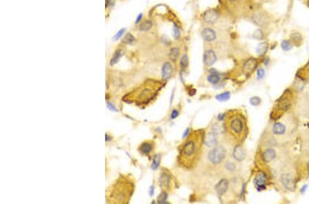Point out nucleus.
Instances as JSON below:
<instances>
[{"label":"nucleus","mask_w":309,"mask_h":204,"mask_svg":"<svg viewBox=\"0 0 309 204\" xmlns=\"http://www.w3.org/2000/svg\"><path fill=\"white\" fill-rule=\"evenodd\" d=\"M133 186L126 178L120 179L111 186L107 192L108 202L127 203L133 193Z\"/></svg>","instance_id":"nucleus-1"},{"label":"nucleus","mask_w":309,"mask_h":204,"mask_svg":"<svg viewBox=\"0 0 309 204\" xmlns=\"http://www.w3.org/2000/svg\"><path fill=\"white\" fill-rule=\"evenodd\" d=\"M199 143H196V141L190 140L186 142L183 146L182 155L184 160H194V155L198 150Z\"/></svg>","instance_id":"nucleus-2"},{"label":"nucleus","mask_w":309,"mask_h":204,"mask_svg":"<svg viewBox=\"0 0 309 204\" xmlns=\"http://www.w3.org/2000/svg\"><path fill=\"white\" fill-rule=\"evenodd\" d=\"M228 129L229 132L233 134V136H239L243 132V120L238 116L231 117L228 123Z\"/></svg>","instance_id":"nucleus-3"},{"label":"nucleus","mask_w":309,"mask_h":204,"mask_svg":"<svg viewBox=\"0 0 309 204\" xmlns=\"http://www.w3.org/2000/svg\"><path fill=\"white\" fill-rule=\"evenodd\" d=\"M226 155L225 148L223 147H215L212 148L208 155L209 160L214 164L221 163Z\"/></svg>","instance_id":"nucleus-4"},{"label":"nucleus","mask_w":309,"mask_h":204,"mask_svg":"<svg viewBox=\"0 0 309 204\" xmlns=\"http://www.w3.org/2000/svg\"><path fill=\"white\" fill-rule=\"evenodd\" d=\"M252 21L255 24L260 27H265L269 23L268 17L262 12H256L253 14L252 16Z\"/></svg>","instance_id":"nucleus-5"},{"label":"nucleus","mask_w":309,"mask_h":204,"mask_svg":"<svg viewBox=\"0 0 309 204\" xmlns=\"http://www.w3.org/2000/svg\"><path fill=\"white\" fill-rule=\"evenodd\" d=\"M155 90L153 89H148V88H142L139 90V94L138 96V99L136 101H138L139 103H145V101H148L151 100L153 96H154Z\"/></svg>","instance_id":"nucleus-6"},{"label":"nucleus","mask_w":309,"mask_h":204,"mask_svg":"<svg viewBox=\"0 0 309 204\" xmlns=\"http://www.w3.org/2000/svg\"><path fill=\"white\" fill-rule=\"evenodd\" d=\"M257 65H258V62H257L256 59L250 58V59L247 60L243 65V72L247 75L251 74L255 70V69L256 68Z\"/></svg>","instance_id":"nucleus-7"},{"label":"nucleus","mask_w":309,"mask_h":204,"mask_svg":"<svg viewBox=\"0 0 309 204\" xmlns=\"http://www.w3.org/2000/svg\"><path fill=\"white\" fill-rule=\"evenodd\" d=\"M289 40L291 41L293 45L296 46H300L303 44L304 37L302 34L297 30H293L290 33Z\"/></svg>","instance_id":"nucleus-8"},{"label":"nucleus","mask_w":309,"mask_h":204,"mask_svg":"<svg viewBox=\"0 0 309 204\" xmlns=\"http://www.w3.org/2000/svg\"><path fill=\"white\" fill-rule=\"evenodd\" d=\"M219 18V15L217 13L213 10H207L203 15V20L207 23L213 24L217 21Z\"/></svg>","instance_id":"nucleus-9"},{"label":"nucleus","mask_w":309,"mask_h":204,"mask_svg":"<svg viewBox=\"0 0 309 204\" xmlns=\"http://www.w3.org/2000/svg\"><path fill=\"white\" fill-rule=\"evenodd\" d=\"M203 60L207 66H211L215 63L217 60V56L216 54L212 50H208L205 51L203 56Z\"/></svg>","instance_id":"nucleus-10"},{"label":"nucleus","mask_w":309,"mask_h":204,"mask_svg":"<svg viewBox=\"0 0 309 204\" xmlns=\"http://www.w3.org/2000/svg\"><path fill=\"white\" fill-rule=\"evenodd\" d=\"M266 182H267V179H266L265 174L263 173H259L258 174H257L254 179L255 188H258L260 191L265 188Z\"/></svg>","instance_id":"nucleus-11"},{"label":"nucleus","mask_w":309,"mask_h":204,"mask_svg":"<svg viewBox=\"0 0 309 204\" xmlns=\"http://www.w3.org/2000/svg\"><path fill=\"white\" fill-rule=\"evenodd\" d=\"M202 37L205 41L210 42V41L215 40L217 34L212 29L210 28H206L203 29V32H202Z\"/></svg>","instance_id":"nucleus-12"},{"label":"nucleus","mask_w":309,"mask_h":204,"mask_svg":"<svg viewBox=\"0 0 309 204\" xmlns=\"http://www.w3.org/2000/svg\"><path fill=\"white\" fill-rule=\"evenodd\" d=\"M172 73V67L171 64L169 62H166L164 64L162 67V79L166 80L171 76Z\"/></svg>","instance_id":"nucleus-13"},{"label":"nucleus","mask_w":309,"mask_h":204,"mask_svg":"<svg viewBox=\"0 0 309 204\" xmlns=\"http://www.w3.org/2000/svg\"><path fill=\"white\" fill-rule=\"evenodd\" d=\"M228 181L225 179H223L216 186V191L219 195H223L227 191L228 188Z\"/></svg>","instance_id":"nucleus-14"},{"label":"nucleus","mask_w":309,"mask_h":204,"mask_svg":"<svg viewBox=\"0 0 309 204\" xmlns=\"http://www.w3.org/2000/svg\"><path fill=\"white\" fill-rule=\"evenodd\" d=\"M216 136H217V135L212 132L207 134L204 138L205 144L208 146H209V147H212V146H215L217 143V138Z\"/></svg>","instance_id":"nucleus-15"},{"label":"nucleus","mask_w":309,"mask_h":204,"mask_svg":"<svg viewBox=\"0 0 309 204\" xmlns=\"http://www.w3.org/2000/svg\"><path fill=\"white\" fill-rule=\"evenodd\" d=\"M233 155H234V157L236 160L242 161L245 157V151L243 147L238 146L234 148V152H233Z\"/></svg>","instance_id":"nucleus-16"},{"label":"nucleus","mask_w":309,"mask_h":204,"mask_svg":"<svg viewBox=\"0 0 309 204\" xmlns=\"http://www.w3.org/2000/svg\"><path fill=\"white\" fill-rule=\"evenodd\" d=\"M276 156L275 151L272 148H268L262 154V157L265 162H269L275 159Z\"/></svg>","instance_id":"nucleus-17"},{"label":"nucleus","mask_w":309,"mask_h":204,"mask_svg":"<svg viewBox=\"0 0 309 204\" xmlns=\"http://www.w3.org/2000/svg\"><path fill=\"white\" fill-rule=\"evenodd\" d=\"M282 182L286 188H289V189H293L295 186L294 181H293L292 178L291 177V176L289 175V174H284L282 176Z\"/></svg>","instance_id":"nucleus-18"},{"label":"nucleus","mask_w":309,"mask_h":204,"mask_svg":"<svg viewBox=\"0 0 309 204\" xmlns=\"http://www.w3.org/2000/svg\"><path fill=\"white\" fill-rule=\"evenodd\" d=\"M286 131V127L284 124L282 123H280V122H277L273 125V131L274 134L277 135H282L284 134Z\"/></svg>","instance_id":"nucleus-19"},{"label":"nucleus","mask_w":309,"mask_h":204,"mask_svg":"<svg viewBox=\"0 0 309 204\" xmlns=\"http://www.w3.org/2000/svg\"><path fill=\"white\" fill-rule=\"evenodd\" d=\"M299 74L303 79L309 81V62L300 71Z\"/></svg>","instance_id":"nucleus-20"},{"label":"nucleus","mask_w":309,"mask_h":204,"mask_svg":"<svg viewBox=\"0 0 309 204\" xmlns=\"http://www.w3.org/2000/svg\"><path fill=\"white\" fill-rule=\"evenodd\" d=\"M122 54H123V52H122V50H118L115 52L111 59V61H110V65H111V66L114 65L118 61L119 59L121 58Z\"/></svg>","instance_id":"nucleus-21"},{"label":"nucleus","mask_w":309,"mask_h":204,"mask_svg":"<svg viewBox=\"0 0 309 204\" xmlns=\"http://www.w3.org/2000/svg\"><path fill=\"white\" fill-rule=\"evenodd\" d=\"M140 150L143 153L146 154V155H147V154H149L150 153H151V151L152 150L151 144L148 142L143 143L140 146Z\"/></svg>","instance_id":"nucleus-22"},{"label":"nucleus","mask_w":309,"mask_h":204,"mask_svg":"<svg viewBox=\"0 0 309 204\" xmlns=\"http://www.w3.org/2000/svg\"><path fill=\"white\" fill-rule=\"evenodd\" d=\"M160 161H161V155L160 154H158L155 156L153 163L151 164V168L153 170H156V169L158 168L160 164Z\"/></svg>","instance_id":"nucleus-23"},{"label":"nucleus","mask_w":309,"mask_h":204,"mask_svg":"<svg viewBox=\"0 0 309 204\" xmlns=\"http://www.w3.org/2000/svg\"><path fill=\"white\" fill-rule=\"evenodd\" d=\"M152 22L150 20H146L145 21L142 22L139 25V30L141 31H147L151 28Z\"/></svg>","instance_id":"nucleus-24"},{"label":"nucleus","mask_w":309,"mask_h":204,"mask_svg":"<svg viewBox=\"0 0 309 204\" xmlns=\"http://www.w3.org/2000/svg\"><path fill=\"white\" fill-rule=\"evenodd\" d=\"M135 37H133V36L130 33H128L127 34V35L124 37L122 42L125 44L132 45L135 43Z\"/></svg>","instance_id":"nucleus-25"},{"label":"nucleus","mask_w":309,"mask_h":204,"mask_svg":"<svg viewBox=\"0 0 309 204\" xmlns=\"http://www.w3.org/2000/svg\"><path fill=\"white\" fill-rule=\"evenodd\" d=\"M179 54H180V51H179V50L178 49V48H173L170 50V56L172 60H177V58H179Z\"/></svg>","instance_id":"nucleus-26"},{"label":"nucleus","mask_w":309,"mask_h":204,"mask_svg":"<svg viewBox=\"0 0 309 204\" xmlns=\"http://www.w3.org/2000/svg\"><path fill=\"white\" fill-rule=\"evenodd\" d=\"M293 44L291 43V41L289 40H284L282 41V44H281V47L284 50H291L293 47Z\"/></svg>","instance_id":"nucleus-27"},{"label":"nucleus","mask_w":309,"mask_h":204,"mask_svg":"<svg viewBox=\"0 0 309 204\" xmlns=\"http://www.w3.org/2000/svg\"><path fill=\"white\" fill-rule=\"evenodd\" d=\"M229 98H230V93L229 92L223 93V94L217 95V96H216V98H217L218 101L221 102L227 101V100H229Z\"/></svg>","instance_id":"nucleus-28"},{"label":"nucleus","mask_w":309,"mask_h":204,"mask_svg":"<svg viewBox=\"0 0 309 204\" xmlns=\"http://www.w3.org/2000/svg\"><path fill=\"white\" fill-rule=\"evenodd\" d=\"M267 48H268V45H267V44H265V43H262V44H260L258 46V48H257V49H256V51L259 54H265L266 52Z\"/></svg>","instance_id":"nucleus-29"},{"label":"nucleus","mask_w":309,"mask_h":204,"mask_svg":"<svg viewBox=\"0 0 309 204\" xmlns=\"http://www.w3.org/2000/svg\"><path fill=\"white\" fill-rule=\"evenodd\" d=\"M208 81L212 84H217L218 83L219 81H220V78H219L217 74H212L211 75H210L208 77Z\"/></svg>","instance_id":"nucleus-30"},{"label":"nucleus","mask_w":309,"mask_h":204,"mask_svg":"<svg viewBox=\"0 0 309 204\" xmlns=\"http://www.w3.org/2000/svg\"><path fill=\"white\" fill-rule=\"evenodd\" d=\"M253 37H254L255 39H258V40H262V39H263L264 38H265V34H264V32H262V30L258 29V30H256L254 32V33L253 34Z\"/></svg>","instance_id":"nucleus-31"},{"label":"nucleus","mask_w":309,"mask_h":204,"mask_svg":"<svg viewBox=\"0 0 309 204\" xmlns=\"http://www.w3.org/2000/svg\"><path fill=\"white\" fill-rule=\"evenodd\" d=\"M188 63H189V61H188V56L186 54L183 55L180 60L181 67H182L183 69H185L188 66Z\"/></svg>","instance_id":"nucleus-32"},{"label":"nucleus","mask_w":309,"mask_h":204,"mask_svg":"<svg viewBox=\"0 0 309 204\" xmlns=\"http://www.w3.org/2000/svg\"><path fill=\"white\" fill-rule=\"evenodd\" d=\"M160 182H161V185L163 186V188L168 187L169 184V178L167 177L166 174H164V175L162 176L161 179H160Z\"/></svg>","instance_id":"nucleus-33"},{"label":"nucleus","mask_w":309,"mask_h":204,"mask_svg":"<svg viewBox=\"0 0 309 204\" xmlns=\"http://www.w3.org/2000/svg\"><path fill=\"white\" fill-rule=\"evenodd\" d=\"M167 199V194L165 192H163L161 194L159 195L158 197V203H164Z\"/></svg>","instance_id":"nucleus-34"},{"label":"nucleus","mask_w":309,"mask_h":204,"mask_svg":"<svg viewBox=\"0 0 309 204\" xmlns=\"http://www.w3.org/2000/svg\"><path fill=\"white\" fill-rule=\"evenodd\" d=\"M223 131V128L221 127V125H219L218 124H216L214 125V127H212V133L217 135L219 134H221Z\"/></svg>","instance_id":"nucleus-35"},{"label":"nucleus","mask_w":309,"mask_h":204,"mask_svg":"<svg viewBox=\"0 0 309 204\" xmlns=\"http://www.w3.org/2000/svg\"><path fill=\"white\" fill-rule=\"evenodd\" d=\"M125 31H126L125 28H122V29H121V30H119L118 32L115 34L114 37H113V40H114V41L118 40V39H120V38L121 37L122 35H123V34L124 33V32H125Z\"/></svg>","instance_id":"nucleus-36"},{"label":"nucleus","mask_w":309,"mask_h":204,"mask_svg":"<svg viewBox=\"0 0 309 204\" xmlns=\"http://www.w3.org/2000/svg\"><path fill=\"white\" fill-rule=\"evenodd\" d=\"M260 102H261V101H260V98L258 97H256V96H255V97L251 98V99H250V103H251L252 105H254V106L260 105Z\"/></svg>","instance_id":"nucleus-37"},{"label":"nucleus","mask_w":309,"mask_h":204,"mask_svg":"<svg viewBox=\"0 0 309 204\" xmlns=\"http://www.w3.org/2000/svg\"><path fill=\"white\" fill-rule=\"evenodd\" d=\"M172 32H173V37H175V39H178V38L180 37V31H179V28L176 26V25H174Z\"/></svg>","instance_id":"nucleus-38"},{"label":"nucleus","mask_w":309,"mask_h":204,"mask_svg":"<svg viewBox=\"0 0 309 204\" xmlns=\"http://www.w3.org/2000/svg\"><path fill=\"white\" fill-rule=\"evenodd\" d=\"M265 70H264L263 68H260L258 71V73H257V75H258V79H262V78L264 77V76H265Z\"/></svg>","instance_id":"nucleus-39"},{"label":"nucleus","mask_w":309,"mask_h":204,"mask_svg":"<svg viewBox=\"0 0 309 204\" xmlns=\"http://www.w3.org/2000/svg\"><path fill=\"white\" fill-rule=\"evenodd\" d=\"M178 115H179L178 111H177L176 109H174L173 111H172V112L171 113V118L172 119L175 118V117H177V116H178Z\"/></svg>","instance_id":"nucleus-40"},{"label":"nucleus","mask_w":309,"mask_h":204,"mask_svg":"<svg viewBox=\"0 0 309 204\" xmlns=\"http://www.w3.org/2000/svg\"><path fill=\"white\" fill-rule=\"evenodd\" d=\"M227 168L230 171L234 170V169H235V166H234V164H227Z\"/></svg>","instance_id":"nucleus-41"},{"label":"nucleus","mask_w":309,"mask_h":204,"mask_svg":"<svg viewBox=\"0 0 309 204\" xmlns=\"http://www.w3.org/2000/svg\"><path fill=\"white\" fill-rule=\"evenodd\" d=\"M107 107L109 109H111L112 111H116V109H115V107L113 106V105H111V104L110 103H107Z\"/></svg>","instance_id":"nucleus-42"},{"label":"nucleus","mask_w":309,"mask_h":204,"mask_svg":"<svg viewBox=\"0 0 309 204\" xmlns=\"http://www.w3.org/2000/svg\"><path fill=\"white\" fill-rule=\"evenodd\" d=\"M141 18H142V14H141V13H140V14H139V15L137 16V19H136V22H135V23H139V22L141 21Z\"/></svg>","instance_id":"nucleus-43"},{"label":"nucleus","mask_w":309,"mask_h":204,"mask_svg":"<svg viewBox=\"0 0 309 204\" xmlns=\"http://www.w3.org/2000/svg\"><path fill=\"white\" fill-rule=\"evenodd\" d=\"M188 134H189V129H188L187 130H186V131H185V132H184V135H183V137H184V138L186 137V136H187L188 135Z\"/></svg>","instance_id":"nucleus-44"},{"label":"nucleus","mask_w":309,"mask_h":204,"mask_svg":"<svg viewBox=\"0 0 309 204\" xmlns=\"http://www.w3.org/2000/svg\"><path fill=\"white\" fill-rule=\"evenodd\" d=\"M153 191H154V188H153V186H151V187L150 188V195H151V196L153 195Z\"/></svg>","instance_id":"nucleus-45"},{"label":"nucleus","mask_w":309,"mask_h":204,"mask_svg":"<svg viewBox=\"0 0 309 204\" xmlns=\"http://www.w3.org/2000/svg\"><path fill=\"white\" fill-rule=\"evenodd\" d=\"M228 1H236V0H228Z\"/></svg>","instance_id":"nucleus-46"}]
</instances>
